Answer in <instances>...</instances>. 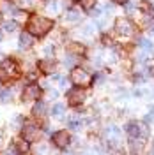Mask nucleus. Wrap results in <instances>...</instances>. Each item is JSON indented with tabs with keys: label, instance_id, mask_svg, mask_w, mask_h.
Returning <instances> with one entry per match:
<instances>
[{
	"label": "nucleus",
	"instance_id": "nucleus-24",
	"mask_svg": "<svg viewBox=\"0 0 154 155\" xmlns=\"http://www.w3.org/2000/svg\"><path fill=\"white\" fill-rule=\"evenodd\" d=\"M11 99H12V90L5 87L0 88V102H9Z\"/></svg>",
	"mask_w": 154,
	"mask_h": 155
},
{
	"label": "nucleus",
	"instance_id": "nucleus-4",
	"mask_svg": "<svg viewBox=\"0 0 154 155\" xmlns=\"http://www.w3.org/2000/svg\"><path fill=\"white\" fill-rule=\"evenodd\" d=\"M69 81H71L75 87L85 88L92 83V76H90V72H87L85 69L75 67V69H71V72H69Z\"/></svg>",
	"mask_w": 154,
	"mask_h": 155
},
{
	"label": "nucleus",
	"instance_id": "nucleus-28",
	"mask_svg": "<svg viewBox=\"0 0 154 155\" xmlns=\"http://www.w3.org/2000/svg\"><path fill=\"white\" fill-rule=\"evenodd\" d=\"M149 34H151V35H152V37H154V27H152V28H151V30H149Z\"/></svg>",
	"mask_w": 154,
	"mask_h": 155
},
{
	"label": "nucleus",
	"instance_id": "nucleus-16",
	"mask_svg": "<svg viewBox=\"0 0 154 155\" xmlns=\"http://www.w3.org/2000/svg\"><path fill=\"white\" fill-rule=\"evenodd\" d=\"M34 44H36V37L30 34L29 30H23L19 34V49H30L34 48Z\"/></svg>",
	"mask_w": 154,
	"mask_h": 155
},
{
	"label": "nucleus",
	"instance_id": "nucleus-5",
	"mask_svg": "<svg viewBox=\"0 0 154 155\" xmlns=\"http://www.w3.org/2000/svg\"><path fill=\"white\" fill-rule=\"evenodd\" d=\"M21 136H23V139L27 143H36L43 136V129L34 122H25L23 127H21Z\"/></svg>",
	"mask_w": 154,
	"mask_h": 155
},
{
	"label": "nucleus",
	"instance_id": "nucleus-15",
	"mask_svg": "<svg viewBox=\"0 0 154 155\" xmlns=\"http://www.w3.org/2000/svg\"><path fill=\"white\" fill-rule=\"evenodd\" d=\"M136 48L142 49L147 55H152L154 53V42L149 37H144V35H138L136 37Z\"/></svg>",
	"mask_w": 154,
	"mask_h": 155
},
{
	"label": "nucleus",
	"instance_id": "nucleus-7",
	"mask_svg": "<svg viewBox=\"0 0 154 155\" xmlns=\"http://www.w3.org/2000/svg\"><path fill=\"white\" fill-rule=\"evenodd\" d=\"M39 97H41V87L37 83H29L23 88V94H21V101L23 102H37Z\"/></svg>",
	"mask_w": 154,
	"mask_h": 155
},
{
	"label": "nucleus",
	"instance_id": "nucleus-18",
	"mask_svg": "<svg viewBox=\"0 0 154 155\" xmlns=\"http://www.w3.org/2000/svg\"><path fill=\"white\" fill-rule=\"evenodd\" d=\"M44 9H46V12H48L50 16H57V14H60V11L64 9V7H62L60 0H48L44 4Z\"/></svg>",
	"mask_w": 154,
	"mask_h": 155
},
{
	"label": "nucleus",
	"instance_id": "nucleus-12",
	"mask_svg": "<svg viewBox=\"0 0 154 155\" xmlns=\"http://www.w3.org/2000/svg\"><path fill=\"white\" fill-rule=\"evenodd\" d=\"M51 141H53V145L57 148L64 150V148H68L71 145V136H69L68 130H57L55 134L51 136Z\"/></svg>",
	"mask_w": 154,
	"mask_h": 155
},
{
	"label": "nucleus",
	"instance_id": "nucleus-13",
	"mask_svg": "<svg viewBox=\"0 0 154 155\" xmlns=\"http://www.w3.org/2000/svg\"><path fill=\"white\" fill-rule=\"evenodd\" d=\"M44 0H12V4L18 7V9L25 11V12H32V11L39 9L43 5Z\"/></svg>",
	"mask_w": 154,
	"mask_h": 155
},
{
	"label": "nucleus",
	"instance_id": "nucleus-1",
	"mask_svg": "<svg viewBox=\"0 0 154 155\" xmlns=\"http://www.w3.org/2000/svg\"><path fill=\"white\" fill-rule=\"evenodd\" d=\"M112 35L115 41L121 42H129L140 35V27L136 25L133 18L128 16H117L112 21Z\"/></svg>",
	"mask_w": 154,
	"mask_h": 155
},
{
	"label": "nucleus",
	"instance_id": "nucleus-3",
	"mask_svg": "<svg viewBox=\"0 0 154 155\" xmlns=\"http://www.w3.org/2000/svg\"><path fill=\"white\" fill-rule=\"evenodd\" d=\"M126 134L128 137H144L147 139L151 130H149V124H144V122H138V120H129L124 125Z\"/></svg>",
	"mask_w": 154,
	"mask_h": 155
},
{
	"label": "nucleus",
	"instance_id": "nucleus-19",
	"mask_svg": "<svg viewBox=\"0 0 154 155\" xmlns=\"http://www.w3.org/2000/svg\"><path fill=\"white\" fill-rule=\"evenodd\" d=\"M46 102L44 101H37L34 107H32V115L36 116V118H43V116H46Z\"/></svg>",
	"mask_w": 154,
	"mask_h": 155
},
{
	"label": "nucleus",
	"instance_id": "nucleus-17",
	"mask_svg": "<svg viewBox=\"0 0 154 155\" xmlns=\"http://www.w3.org/2000/svg\"><path fill=\"white\" fill-rule=\"evenodd\" d=\"M55 67H57V62H55L53 57H44V58H41V62H39V69H41V72H44V74L55 72Z\"/></svg>",
	"mask_w": 154,
	"mask_h": 155
},
{
	"label": "nucleus",
	"instance_id": "nucleus-21",
	"mask_svg": "<svg viewBox=\"0 0 154 155\" xmlns=\"http://www.w3.org/2000/svg\"><path fill=\"white\" fill-rule=\"evenodd\" d=\"M75 2H76V5L80 9L87 11V12H90L97 5V0H75Z\"/></svg>",
	"mask_w": 154,
	"mask_h": 155
},
{
	"label": "nucleus",
	"instance_id": "nucleus-9",
	"mask_svg": "<svg viewBox=\"0 0 154 155\" xmlns=\"http://www.w3.org/2000/svg\"><path fill=\"white\" fill-rule=\"evenodd\" d=\"M64 23L66 25H78L82 19H83V9H80V7H69L66 9V14H64Z\"/></svg>",
	"mask_w": 154,
	"mask_h": 155
},
{
	"label": "nucleus",
	"instance_id": "nucleus-20",
	"mask_svg": "<svg viewBox=\"0 0 154 155\" xmlns=\"http://www.w3.org/2000/svg\"><path fill=\"white\" fill-rule=\"evenodd\" d=\"M83 124H85V122H83V118H82V116H78V115L71 116V118H69V122H68V125H69L71 130H80V129L83 127Z\"/></svg>",
	"mask_w": 154,
	"mask_h": 155
},
{
	"label": "nucleus",
	"instance_id": "nucleus-26",
	"mask_svg": "<svg viewBox=\"0 0 154 155\" xmlns=\"http://www.w3.org/2000/svg\"><path fill=\"white\" fill-rule=\"evenodd\" d=\"M108 2H114L115 5H121V7H122V5H124L126 2H129V0H108Z\"/></svg>",
	"mask_w": 154,
	"mask_h": 155
},
{
	"label": "nucleus",
	"instance_id": "nucleus-11",
	"mask_svg": "<svg viewBox=\"0 0 154 155\" xmlns=\"http://www.w3.org/2000/svg\"><path fill=\"white\" fill-rule=\"evenodd\" d=\"M128 148L131 155H144L145 139L144 137H128Z\"/></svg>",
	"mask_w": 154,
	"mask_h": 155
},
{
	"label": "nucleus",
	"instance_id": "nucleus-22",
	"mask_svg": "<svg viewBox=\"0 0 154 155\" xmlns=\"http://www.w3.org/2000/svg\"><path fill=\"white\" fill-rule=\"evenodd\" d=\"M18 21L16 19H7V21H2V30H5V32H9V34H12V32H16L18 30Z\"/></svg>",
	"mask_w": 154,
	"mask_h": 155
},
{
	"label": "nucleus",
	"instance_id": "nucleus-27",
	"mask_svg": "<svg viewBox=\"0 0 154 155\" xmlns=\"http://www.w3.org/2000/svg\"><path fill=\"white\" fill-rule=\"evenodd\" d=\"M2 39H4V32H2V28H0V42H2Z\"/></svg>",
	"mask_w": 154,
	"mask_h": 155
},
{
	"label": "nucleus",
	"instance_id": "nucleus-10",
	"mask_svg": "<svg viewBox=\"0 0 154 155\" xmlns=\"http://www.w3.org/2000/svg\"><path fill=\"white\" fill-rule=\"evenodd\" d=\"M97 25H96V21H89V23H83L80 28L76 30V35L78 37H82V39H94L96 37V34H97Z\"/></svg>",
	"mask_w": 154,
	"mask_h": 155
},
{
	"label": "nucleus",
	"instance_id": "nucleus-2",
	"mask_svg": "<svg viewBox=\"0 0 154 155\" xmlns=\"http://www.w3.org/2000/svg\"><path fill=\"white\" fill-rule=\"evenodd\" d=\"M25 27L34 37H46L55 27V21L50 16H41V14H32L25 21Z\"/></svg>",
	"mask_w": 154,
	"mask_h": 155
},
{
	"label": "nucleus",
	"instance_id": "nucleus-6",
	"mask_svg": "<svg viewBox=\"0 0 154 155\" xmlns=\"http://www.w3.org/2000/svg\"><path fill=\"white\" fill-rule=\"evenodd\" d=\"M18 64H16V60H12V58H4L2 60V64H0V79H12V78L18 76Z\"/></svg>",
	"mask_w": 154,
	"mask_h": 155
},
{
	"label": "nucleus",
	"instance_id": "nucleus-8",
	"mask_svg": "<svg viewBox=\"0 0 154 155\" xmlns=\"http://www.w3.org/2000/svg\"><path fill=\"white\" fill-rule=\"evenodd\" d=\"M68 101L71 106H80L87 101V90L82 87H73L68 92Z\"/></svg>",
	"mask_w": 154,
	"mask_h": 155
},
{
	"label": "nucleus",
	"instance_id": "nucleus-23",
	"mask_svg": "<svg viewBox=\"0 0 154 155\" xmlns=\"http://www.w3.org/2000/svg\"><path fill=\"white\" fill-rule=\"evenodd\" d=\"M66 113V106L62 104V102H57V104H53L51 107V115L55 116V118H62V115Z\"/></svg>",
	"mask_w": 154,
	"mask_h": 155
},
{
	"label": "nucleus",
	"instance_id": "nucleus-14",
	"mask_svg": "<svg viewBox=\"0 0 154 155\" xmlns=\"http://www.w3.org/2000/svg\"><path fill=\"white\" fill-rule=\"evenodd\" d=\"M105 137L112 146H117V143H121V129L117 125H108L105 129Z\"/></svg>",
	"mask_w": 154,
	"mask_h": 155
},
{
	"label": "nucleus",
	"instance_id": "nucleus-25",
	"mask_svg": "<svg viewBox=\"0 0 154 155\" xmlns=\"http://www.w3.org/2000/svg\"><path fill=\"white\" fill-rule=\"evenodd\" d=\"M145 124H154V106H151V109H149V113L145 115Z\"/></svg>",
	"mask_w": 154,
	"mask_h": 155
}]
</instances>
